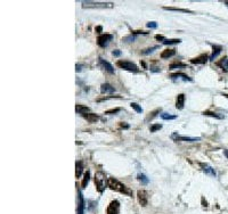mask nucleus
I'll return each mask as SVG.
<instances>
[{
  "label": "nucleus",
  "instance_id": "nucleus-38",
  "mask_svg": "<svg viewBox=\"0 0 228 214\" xmlns=\"http://www.w3.org/2000/svg\"><path fill=\"white\" fill-rule=\"evenodd\" d=\"M96 31H98V32H100V31H102V26H98V27H97V29H96Z\"/></svg>",
  "mask_w": 228,
  "mask_h": 214
},
{
  "label": "nucleus",
  "instance_id": "nucleus-8",
  "mask_svg": "<svg viewBox=\"0 0 228 214\" xmlns=\"http://www.w3.org/2000/svg\"><path fill=\"white\" fill-rule=\"evenodd\" d=\"M78 199H79V204L77 208V214H83L85 213V199H83L81 191H78Z\"/></svg>",
  "mask_w": 228,
  "mask_h": 214
},
{
  "label": "nucleus",
  "instance_id": "nucleus-23",
  "mask_svg": "<svg viewBox=\"0 0 228 214\" xmlns=\"http://www.w3.org/2000/svg\"><path fill=\"white\" fill-rule=\"evenodd\" d=\"M161 119L162 120H176L177 115H171V114H168V113H163V114H161Z\"/></svg>",
  "mask_w": 228,
  "mask_h": 214
},
{
  "label": "nucleus",
  "instance_id": "nucleus-1",
  "mask_svg": "<svg viewBox=\"0 0 228 214\" xmlns=\"http://www.w3.org/2000/svg\"><path fill=\"white\" fill-rule=\"evenodd\" d=\"M108 187L112 189V190L119 191V193L124 194V195H128V196H131L132 195V190H130L125 185L121 183L120 181H118V180L114 179V178H108Z\"/></svg>",
  "mask_w": 228,
  "mask_h": 214
},
{
  "label": "nucleus",
  "instance_id": "nucleus-34",
  "mask_svg": "<svg viewBox=\"0 0 228 214\" xmlns=\"http://www.w3.org/2000/svg\"><path fill=\"white\" fill-rule=\"evenodd\" d=\"M118 112H120V108H115V110H110V111H106L105 114H115V113H118Z\"/></svg>",
  "mask_w": 228,
  "mask_h": 214
},
{
  "label": "nucleus",
  "instance_id": "nucleus-27",
  "mask_svg": "<svg viewBox=\"0 0 228 214\" xmlns=\"http://www.w3.org/2000/svg\"><path fill=\"white\" fill-rule=\"evenodd\" d=\"M204 115H208V116H212V117H216V119H222V116L218 115L217 113H213V112H209V111H205L203 113Z\"/></svg>",
  "mask_w": 228,
  "mask_h": 214
},
{
  "label": "nucleus",
  "instance_id": "nucleus-24",
  "mask_svg": "<svg viewBox=\"0 0 228 214\" xmlns=\"http://www.w3.org/2000/svg\"><path fill=\"white\" fill-rule=\"evenodd\" d=\"M181 40L180 39H166L163 43L164 44H176V43H180Z\"/></svg>",
  "mask_w": 228,
  "mask_h": 214
},
{
  "label": "nucleus",
  "instance_id": "nucleus-39",
  "mask_svg": "<svg viewBox=\"0 0 228 214\" xmlns=\"http://www.w3.org/2000/svg\"><path fill=\"white\" fill-rule=\"evenodd\" d=\"M224 153H225V155H226V156H227V157H228V150H225Z\"/></svg>",
  "mask_w": 228,
  "mask_h": 214
},
{
  "label": "nucleus",
  "instance_id": "nucleus-41",
  "mask_svg": "<svg viewBox=\"0 0 228 214\" xmlns=\"http://www.w3.org/2000/svg\"><path fill=\"white\" fill-rule=\"evenodd\" d=\"M225 5H226V6L228 7V1H226V2H225Z\"/></svg>",
  "mask_w": 228,
  "mask_h": 214
},
{
  "label": "nucleus",
  "instance_id": "nucleus-10",
  "mask_svg": "<svg viewBox=\"0 0 228 214\" xmlns=\"http://www.w3.org/2000/svg\"><path fill=\"white\" fill-rule=\"evenodd\" d=\"M200 165H201L203 172H205L206 174H209V175H211V177H216V171H214V169H212V167H211L210 165L204 164V163H201Z\"/></svg>",
  "mask_w": 228,
  "mask_h": 214
},
{
  "label": "nucleus",
  "instance_id": "nucleus-37",
  "mask_svg": "<svg viewBox=\"0 0 228 214\" xmlns=\"http://www.w3.org/2000/svg\"><path fill=\"white\" fill-rule=\"evenodd\" d=\"M121 127H122V128H125V129L129 128V125H128V124H123V123L121 124Z\"/></svg>",
  "mask_w": 228,
  "mask_h": 214
},
{
  "label": "nucleus",
  "instance_id": "nucleus-17",
  "mask_svg": "<svg viewBox=\"0 0 228 214\" xmlns=\"http://www.w3.org/2000/svg\"><path fill=\"white\" fill-rule=\"evenodd\" d=\"M217 65L219 66L220 69H222L224 72H228V58L227 57H224L217 63Z\"/></svg>",
  "mask_w": 228,
  "mask_h": 214
},
{
  "label": "nucleus",
  "instance_id": "nucleus-21",
  "mask_svg": "<svg viewBox=\"0 0 228 214\" xmlns=\"http://www.w3.org/2000/svg\"><path fill=\"white\" fill-rule=\"evenodd\" d=\"M75 111L78 112L79 114H87V112L89 111V108L86 107V106H82V105H77V107H75Z\"/></svg>",
  "mask_w": 228,
  "mask_h": 214
},
{
  "label": "nucleus",
  "instance_id": "nucleus-22",
  "mask_svg": "<svg viewBox=\"0 0 228 214\" xmlns=\"http://www.w3.org/2000/svg\"><path fill=\"white\" fill-rule=\"evenodd\" d=\"M89 178H90V172L87 171L85 173V177H83V180H82V182H81V186H82V188H86L88 185V182H89Z\"/></svg>",
  "mask_w": 228,
  "mask_h": 214
},
{
  "label": "nucleus",
  "instance_id": "nucleus-16",
  "mask_svg": "<svg viewBox=\"0 0 228 214\" xmlns=\"http://www.w3.org/2000/svg\"><path fill=\"white\" fill-rule=\"evenodd\" d=\"M86 120L89 122V123H95V122H97L98 121V115H96V114H92V113H87V114H83L82 115Z\"/></svg>",
  "mask_w": 228,
  "mask_h": 214
},
{
  "label": "nucleus",
  "instance_id": "nucleus-20",
  "mask_svg": "<svg viewBox=\"0 0 228 214\" xmlns=\"http://www.w3.org/2000/svg\"><path fill=\"white\" fill-rule=\"evenodd\" d=\"M83 171V163L79 161V162H77L75 164V177L77 178H79L80 175H81V173Z\"/></svg>",
  "mask_w": 228,
  "mask_h": 214
},
{
  "label": "nucleus",
  "instance_id": "nucleus-13",
  "mask_svg": "<svg viewBox=\"0 0 228 214\" xmlns=\"http://www.w3.org/2000/svg\"><path fill=\"white\" fill-rule=\"evenodd\" d=\"M100 91H102V94H113L115 89H114V87H112L108 83H103L100 87Z\"/></svg>",
  "mask_w": 228,
  "mask_h": 214
},
{
  "label": "nucleus",
  "instance_id": "nucleus-35",
  "mask_svg": "<svg viewBox=\"0 0 228 214\" xmlns=\"http://www.w3.org/2000/svg\"><path fill=\"white\" fill-rule=\"evenodd\" d=\"M112 54H113V56H120V55H121V52H120V50H114Z\"/></svg>",
  "mask_w": 228,
  "mask_h": 214
},
{
  "label": "nucleus",
  "instance_id": "nucleus-33",
  "mask_svg": "<svg viewBox=\"0 0 228 214\" xmlns=\"http://www.w3.org/2000/svg\"><path fill=\"white\" fill-rule=\"evenodd\" d=\"M186 65L185 64H181V63H179V64H172L171 66H170V69H176V67H185Z\"/></svg>",
  "mask_w": 228,
  "mask_h": 214
},
{
  "label": "nucleus",
  "instance_id": "nucleus-40",
  "mask_svg": "<svg viewBox=\"0 0 228 214\" xmlns=\"http://www.w3.org/2000/svg\"><path fill=\"white\" fill-rule=\"evenodd\" d=\"M224 96H225L226 98H228V94H224Z\"/></svg>",
  "mask_w": 228,
  "mask_h": 214
},
{
  "label": "nucleus",
  "instance_id": "nucleus-28",
  "mask_svg": "<svg viewBox=\"0 0 228 214\" xmlns=\"http://www.w3.org/2000/svg\"><path fill=\"white\" fill-rule=\"evenodd\" d=\"M136 40V35L135 34H130L128 35V37H124L123 38V41H125V42H133Z\"/></svg>",
  "mask_w": 228,
  "mask_h": 214
},
{
  "label": "nucleus",
  "instance_id": "nucleus-32",
  "mask_svg": "<svg viewBox=\"0 0 228 214\" xmlns=\"http://www.w3.org/2000/svg\"><path fill=\"white\" fill-rule=\"evenodd\" d=\"M146 26L149 27V29H156V27H158V24H156L155 22H149V23L146 24Z\"/></svg>",
  "mask_w": 228,
  "mask_h": 214
},
{
  "label": "nucleus",
  "instance_id": "nucleus-9",
  "mask_svg": "<svg viewBox=\"0 0 228 214\" xmlns=\"http://www.w3.org/2000/svg\"><path fill=\"white\" fill-rule=\"evenodd\" d=\"M99 65L103 67V69H105V71H107L108 73H111V74H113L114 73V69H113V66L108 63V62H106L105 59H103V58H99Z\"/></svg>",
  "mask_w": 228,
  "mask_h": 214
},
{
  "label": "nucleus",
  "instance_id": "nucleus-15",
  "mask_svg": "<svg viewBox=\"0 0 228 214\" xmlns=\"http://www.w3.org/2000/svg\"><path fill=\"white\" fill-rule=\"evenodd\" d=\"M176 50L175 49H166L161 52V58L162 59H167V58H170L172 56H175Z\"/></svg>",
  "mask_w": 228,
  "mask_h": 214
},
{
  "label": "nucleus",
  "instance_id": "nucleus-18",
  "mask_svg": "<svg viewBox=\"0 0 228 214\" xmlns=\"http://www.w3.org/2000/svg\"><path fill=\"white\" fill-rule=\"evenodd\" d=\"M172 137L177 139V141L178 140H183V141H188V142H193V141H199V140H201V138H195V137H179V136H177V135H174Z\"/></svg>",
  "mask_w": 228,
  "mask_h": 214
},
{
  "label": "nucleus",
  "instance_id": "nucleus-6",
  "mask_svg": "<svg viewBox=\"0 0 228 214\" xmlns=\"http://www.w3.org/2000/svg\"><path fill=\"white\" fill-rule=\"evenodd\" d=\"M107 214H120V203L118 200H112L107 207Z\"/></svg>",
  "mask_w": 228,
  "mask_h": 214
},
{
  "label": "nucleus",
  "instance_id": "nucleus-14",
  "mask_svg": "<svg viewBox=\"0 0 228 214\" xmlns=\"http://www.w3.org/2000/svg\"><path fill=\"white\" fill-rule=\"evenodd\" d=\"M184 106H185V94H178L177 102H176V107H177L178 110H183Z\"/></svg>",
  "mask_w": 228,
  "mask_h": 214
},
{
  "label": "nucleus",
  "instance_id": "nucleus-31",
  "mask_svg": "<svg viewBox=\"0 0 228 214\" xmlns=\"http://www.w3.org/2000/svg\"><path fill=\"white\" fill-rule=\"evenodd\" d=\"M164 9H167V10H178V11H183V13H192L191 10H187V9L174 8V7H164Z\"/></svg>",
  "mask_w": 228,
  "mask_h": 214
},
{
  "label": "nucleus",
  "instance_id": "nucleus-2",
  "mask_svg": "<svg viewBox=\"0 0 228 214\" xmlns=\"http://www.w3.org/2000/svg\"><path fill=\"white\" fill-rule=\"evenodd\" d=\"M95 183H96L97 190L99 193H103L106 186H108V180L106 179V175L104 172L98 171L95 174Z\"/></svg>",
  "mask_w": 228,
  "mask_h": 214
},
{
  "label": "nucleus",
  "instance_id": "nucleus-5",
  "mask_svg": "<svg viewBox=\"0 0 228 214\" xmlns=\"http://www.w3.org/2000/svg\"><path fill=\"white\" fill-rule=\"evenodd\" d=\"M112 39H113V35L112 34H102L98 37V39H97V43H98V46H100V47H106L110 41H112Z\"/></svg>",
  "mask_w": 228,
  "mask_h": 214
},
{
  "label": "nucleus",
  "instance_id": "nucleus-12",
  "mask_svg": "<svg viewBox=\"0 0 228 214\" xmlns=\"http://www.w3.org/2000/svg\"><path fill=\"white\" fill-rule=\"evenodd\" d=\"M170 77L172 79V80H183V81H192V79L189 77H187L186 74L184 73H174V74H171Z\"/></svg>",
  "mask_w": 228,
  "mask_h": 214
},
{
  "label": "nucleus",
  "instance_id": "nucleus-7",
  "mask_svg": "<svg viewBox=\"0 0 228 214\" xmlns=\"http://www.w3.org/2000/svg\"><path fill=\"white\" fill-rule=\"evenodd\" d=\"M137 199H138V202H139V204L141 206H146L147 205V200H148L147 193L145 190H139L137 193Z\"/></svg>",
  "mask_w": 228,
  "mask_h": 214
},
{
  "label": "nucleus",
  "instance_id": "nucleus-11",
  "mask_svg": "<svg viewBox=\"0 0 228 214\" xmlns=\"http://www.w3.org/2000/svg\"><path fill=\"white\" fill-rule=\"evenodd\" d=\"M209 59L210 58L208 57V55H201V56H199L196 58L191 59V63H193V64H205Z\"/></svg>",
  "mask_w": 228,
  "mask_h": 214
},
{
  "label": "nucleus",
  "instance_id": "nucleus-36",
  "mask_svg": "<svg viewBox=\"0 0 228 214\" xmlns=\"http://www.w3.org/2000/svg\"><path fill=\"white\" fill-rule=\"evenodd\" d=\"M75 67H77L75 71H77V72H80V71H81V67H82V65H80V64L78 65V64H77V66H75Z\"/></svg>",
  "mask_w": 228,
  "mask_h": 214
},
{
  "label": "nucleus",
  "instance_id": "nucleus-4",
  "mask_svg": "<svg viewBox=\"0 0 228 214\" xmlns=\"http://www.w3.org/2000/svg\"><path fill=\"white\" fill-rule=\"evenodd\" d=\"M116 65L119 67H121L122 69H125V71H129V72H133V73H137L139 69L137 67L136 64H133L132 62H128V60H119L116 63Z\"/></svg>",
  "mask_w": 228,
  "mask_h": 214
},
{
  "label": "nucleus",
  "instance_id": "nucleus-29",
  "mask_svg": "<svg viewBox=\"0 0 228 214\" xmlns=\"http://www.w3.org/2000/svg\"><path fill=\"white\" fill-rule=\"evenodd\" d=\"M130 106H131L132 108H133L135 111L137 112V113H143V108H141V107L139 106V105H138V104L131 103V104H130Z\"/></svg>",
  "mask_w": 228,
  "mask_h": 214
},
{
  "label": "nucleus",
  "instance_id": "nucleus-30",
  "mask_svg": "<svg viewBox=\"0 0 228 214\" xmlns=\"http://www.w3.org/2000/svg\"><path fill=\"white\" fill-rule=\"evenodd\" d=\"M161 129H162V125H161V124H153V125L149 128V131H151V132H155V131L161 130Z\"/></svg>",
  "mask_w": 228,
  "mask_h": 214
},
{
  "label": "nucleus",
  "instance_id": "nucleus-25",
  "mask_svg": "<svg viewBox=\"0 0 228 214\" xmlns=\"http://www.w3.org/2000/svg\"><path fill=\"white\" fill-rule=\"evenodd\" d=\"M156 49H158V46H154V47H152V48H148V49H145L144 52H141L143 55H149V54H152V52H154Z\"/></svg>",
  "mask_w": 228,
  "mask_h": 214
},
{
  "label": "nucleus",
  "instance_id": "nucleus-3",
  "mask_svg": "<svg viewBox=\"0 0 228 214\" xmlns=\"http://www.w3.org/2000/svg\"><path fill=\"white\" fill-rule=\"evenodd\" d=\"M83 8H112V2H95V1H83L82 2Z\"/></svg>",
  "mask_w": 228,
  "mask_h": 214
},
{
  "label": "nucleus",
  "instance_id": "nucleus-19",
  "mask_svg": "<svg viewBox=\"0 0 228 214\" xmlns=\"http://www.w3.org/2000/svg\"><path fill=\"white\" fill-rule=\"evenodd\" d=\"M212 48H213V52H212V55L210 56V59L209 60H213L218 56V54H220V52L222 50V47L221 46H217V44L212 46Z\"/></svg>",
  "mask_w": 228,
  "mask_h": 214
},
{
  "label": "nucleus",
  "instance_id": "nucleus-26",
  "mask_svg": "<svg viewBox=\"0 0 228 214\" xmlns=\"http://www.w3.org/2000/svg\"><path fill=\"white\" fill-rule=\"evenodd\" d=\"M138 180L141 181L143 185H147L148 183V178L146 177V175H144V174H138Z\"/></svg>",
  "mask_w": 228,
  "mask_h": 214
}]
</instances>
